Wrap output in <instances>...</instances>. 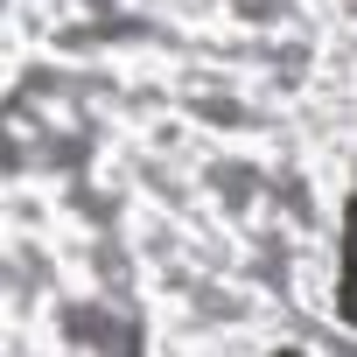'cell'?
Returning a JSON list of instances; mask_svg holds the SVG:
<instances>
[{
  "label": "cell",
  "instance_id": "obj_1",
  "mask_svg": "<svg viewBox=\"0 0 357 357\" xmlns=\"http://www.w3.org/2000/svg\"><path fill=\"white\" fill-rule=\"evenodd\" d=\"M343 315L357 322V204H350V225H343Z\"/></svg>",
  "mask_w": 357,
  "mask_h": 357
}]
</instances>
